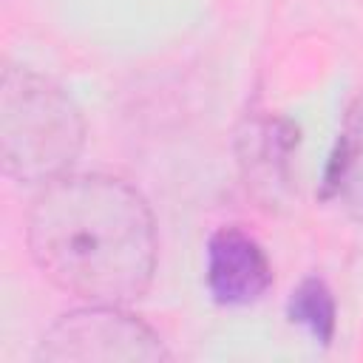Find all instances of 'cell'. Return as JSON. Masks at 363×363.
Segmentation results:
<instances>
[{"label": "cell", "instance_id": "obj_1", "mask_svg": "<svg viewBox=\"0 0 363 363\" xmlns=\"http://www.w3.org/2000/svg\"><path fill=\"white\" fill-rule=\"evenodd\" d=\"M26 244L37 269L82 303H133L156 272V221L145 196L108 173H65L37 187Z\"/></svg>", "mask_w": 363, "mask_h": 363}, {"label": "cell", "instance_id": "obj_2", "mask_svg": "<svg viewBox=\"0 0 363 363\" xmlns=\"http://www.w3.org/2000/svg\"><path fill=\"white\" fill-rule=\"evenodd\" d=\"M85 147L79 105L54 79L17 62L0 71V164L9 179L43 187L77 164Z\"/></svg>", "mask_w": 363, "mask_h": 363}, {"label": "cell", "instance_id": "obj_3", "mask_svg": "<svg viewBox=\"0 0 363 363\" xmlns=\"http://www.w3.org/2000/svg\"><path fill=\"white\" fill-rule=\"evenodd\" d=\"M43 363H164V340L122 303H82L60 315L40 337Z\"/></svg>", "mask_w": 363, "mask_h": 363}, {"label": "cell", "instance_id": "obj_4", "mask_svg": "<svg viewBox=\"0 0 363 363\" xmlns=\"http://www.w3.org/2000/svg\"><path fill=\"white\" fill-rule=\"evenodd\" d=\"M204 255V281L221 306H250L272 286V264L264 247L235 224L218 227L207 238Z\"/></svg>", "mask_w": 363, "mask_h": 363}, {"label": "cell", "instance_id": "obj_5", "mask_svg": "<svg viewBox=\"0 0 363 363\" xmlns=\"http://www.w3.org/2000/svg\"><path fill=\"white\" fill-rule=\"evenodd\" d=\"M323 184L329 199H335L352 218L363 221V94L346 113Z\"/></svg>", "mask_w": 363, "mask_h": 363}, {"label": "cell", "instance_id": "obj_6", "mask_svg": "<svg viewBox=\"0 0 363 363\" xmlns=\"http://www.w3.org/2000/svg\"><path fill=\"white\" fill-rule=\"evenodd\" d=\"M286 315L292 323L303 326L315 337V343H332L337 329V303L329 284L320 275H306L298 281V286L289 292Z\"/></svg>", "mask_w": 363, "mask_h": 363}]
</instances>
